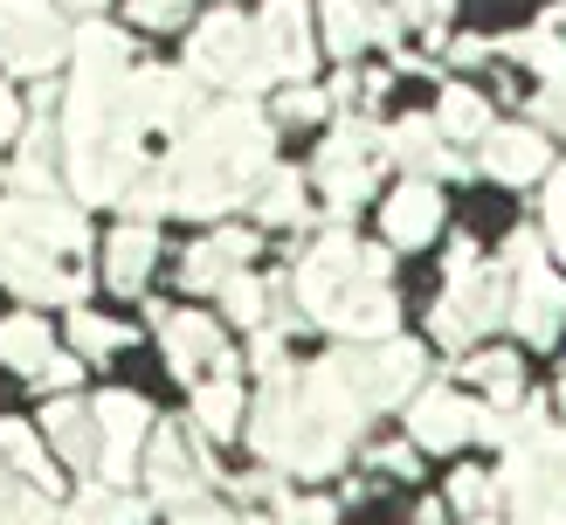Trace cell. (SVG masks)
<instances>
[{
    "instance_id": "ee69618b",
    "label": "cell",
    "mask_w": 566,
    "mask_h": 525,
    "mask_svg": "<svg viewBox=\"0 0 566 525\" xmlns=\"http://www.w3.org/2000/svg\"><path fill=\"white\" fill-rule=\"evenodd\" d=\"M276 518L283 525H332V505H325V497H283Z\"/></svg>"
},
{
    "instance_id": "cb8c5ba5",
    "label": "cell",
    "mask_w": 566,
    "mask_h": 525,
    "mask_svg": "<svg viewBox=\"0 0 566 525\" xmlns=\"http://www.w3.org/2000/svg\"><path fill=\"white\" fill-rule=\"evenodd\" d=\"M42 435H49V450L63 456V463L97 470V408H83V401H70V395H49Z\"/></svg>"
},
{
    "instance_id": "5bb4252c",
    "label": "cell",
    "mask_w": 566,
    "mask_h": 525,
    "mask_svg": "<svg viewBox=\"0 0 566 525\" xmlns=\"http://www.w3.org/2000/svg\"><path fill=\"white\" fill-rule=\"evenodd\" d=\"M153 325H159L166 367H174L187 387L235 374V346H229V332H221L208 312H166V304H153Z\"/></svg>"
},
{
    "instance_id": "836d02e7",
    "label": "cell",
    "mask_w": 566,
    "mask_h": 525,
    "mask_svg": "<svg viewBox=\"0 0 566 525\" xmlns=\"http://www.w3.org/2000/svg\"><path fill=\"white\" fill-rule=\"evenodd\" d=\"M118 208H125V214H138L146 229H153L159 214H174V180H166V166H159V159H153L146 174H138V180L125 187V201H118Z\"/></svg>"
},
{
    "instance_id": "7c38bea8",
    "label": "cell",
    "mask_w": 566,
    "mask_h": 525,
    "mask_svg": "<svg viewBox=\"0 0 566 525\" xmlns=\"http://www.w3.org/2000/svg\"><path fill=\"white\" fill-rule=\"evenodd\" d=\"M70 55V28L55 0H0V63L8 76H49Z\"/></svg>"
},
{
    "instance_id": "8992f818",
    "label": "cell",
    "mask_w": 566,
    "mask_h": 525,
    "mask_svg": "<svg viewBox=\"0 0 566 525\" xmlns=\"http://www.w3.org/2000/svg\"><path fill=\"white\" fill-rule=\"evenodd\" d=\"M504 318H512V270H504V256L484 263V256H476V242L457 235V242H449V291L436 297L429 332L449 353H470L476 332H491Z\"/></svg>"
},
{
    "instance_id": "f1b7e54d",
    "label": "cell",
    "mask_w": 566,
    "mask_h": 525,
    "mask_svg": "<svg viewBox=\"0 0 566 525\" xmlns=\"http://www.w3.org/2000/svg\"><path fill=\"white\" fill-rule=\"evenodd\" d=\"M318 21H325V49L338 55V63L374 42V8H366V0H325Z\"/></svg>"
},
{
    "instance_id": "3957f363",
    "label": "cell",
    "mask_w": 566,
    "mask_h": 525,
    "mask_svg": "<svg viewBox=\"0 0 566 525\" xmlns=\"http://www.w3.org/2000/svg\"><path fill=\"white\" fill-rule=\"evenodd\" d=\"M276 138H270V118L249 97H229V104H208L201 118H193L174 153H166V180H174V214H229L242 201H256V187L270 180V159Z\"/></svg>"
},
{
    "instance_id": "603a6c76",
    "label": "cell",
    "mask_w": 566,
    "mask_h": 525,
    "mask_svg": "<svg viewBox=\"0 0 566 525\" xmlns=\"http://www.w3.org/2000/svg\"><path fill=\"white\" fill-rule=\"evenodd\" d=\"M153 263H159V235L146 229V221H125V229H111V242H104V284L118 291V297H138V291H146Z\"/></svg>"
},
{
    "instance_id": "7bdbcfd3",
    "label": "cell",
    "mask_w": 566,
    "mask_h": 525,
    "mask_svg": "<svg viewBox=\"0 0 566 525\" xmlns=\"http://www.w3.org/2000/svg\"><path fill=\"white\" fill-rule=\"evenodd\" d=\"M532 118H539L546 132H559V138H566V83H546V91L532 97Z\"/></svg>"
},
{
    "instance_id": "30bf717a",
    "label": "cell",
    "mask_w": 566,
    "mask_h": 525,
    "mask_svg": "<svg viewBox=\"0 0 566 525\" xmlns=\"http://www.w3.org/2000/svg\"><path fill=\"white\" fill-rule=\"evenodd\" d=\"M0 249H35V256H83L91 249V221L83 201L63 193H0Z\"/></svg>"
},
{
    "instance_id": "816d5d0a",
    "label": "cell",
    "mask_w": 566,
    "mask_h": 525,
    "mask_svg": "<svg viewBox=\"0 0 566 525\" xmlns=\"http://www.w3.org/2000/svg\"><path fill=\"white\" fill-rule=\"evenodd\" d=\"M235 525H283L276 512H249V518H235Z\"/></svg>"
},
{
    "instance_id": "e575fe53",
    "label": "cell",
    "mask_w": 566,
    "mask_h": 525,
    "mask_svg": "<svg viewBox=\"0 0 566 525\" xmlns=\"http://www.w3.org/2000/svg\"><path fill=\"white\" fill-rule=\"evenodd\" d=\"M70 339H76V359H104V353H118V346H132V332L125 325H111V318H97V312H70Z\"/></svg>"
},
{
    "instance_id": "484cf974",
    "label": "cell",
    "mask_w": 566,
    "mask_h": 525,
    "mask_svg": "<svg viewBox=\"0 0 566 525\" xmlns=\"http://www.w3.org/2000/svg\"><path fill=\"white\" fill-rule=\"evenodd\" d=\"M0 463L14 470L21 484H35V491H55V463H49V435L35 422H0Z\"/></svg>"
},
{
    "instance_id": "681fc988",
    "label": "cell",
    "mask_w": 566,
    "mask_h": 525,
    "mask_svg": "<svg viewBox=\"0 0 566 525\" xmlns=\"http://www.w3.org/2000/svg\"><path fill=\"white\" fill-rule=\"evenodd\" d=\"M449 55H457V63H484V55H491V42H476V35H463V42H449Z\"/></svg>"
},
{
    "instance_id": "e0dca14e",
    "label": "cell",
    "mask_w": 566,
    "mask_h": 525,
    "mask_svg": "<svg viewBox=\"0 0 566 525\" xmlns=\"http://www.w3.org/2000/svg\"><path fill=\"white\" fill-rule=\"evenodd\" d=\"M408 442L415 450H436V456L476 442V401H463L457 387H421L408 401Z\"/></svg>"
},
{
    "instance_id": "4316f807",
    "label": "cell",
    "mask_w": 566,
    "mask_h": 525,
    "mask_svg": "<svg viewBox=\"0 0 566 525\" xmlns=\"http://www.w3.org/2000/svg\"><path fill=\"white\" fill-rule=\"evenodd\" d=\"M242 422H249V408H242V380H235V374H221V380H201V387H193V429H201V435L229 442Z\"/></svg>"
},
{
    "instance_id": "9f6ffc18",
    "label": "cell",
    "mask_w": 566,
    "mask_h": 525,
    "mask_svg": "<svg viewBox=\"0 0 566 525\" xmlns=\"http://www.w3.org/2000/svg\"><path fill=\"white\" fill-rule=\"evenodd\" d=\"M559 256H566V242H559Z\"/></svg>"
},
{
    "instance_id": "8fae6325",
    "label": "cell",
    "mask_w": 566,
    "mask_h": 525,
    "mask_svg": "<svg viewBox=\"0 0 566 525\" xmlns=\"http://www.w3.org/2000/svg\"><path fill=\"white\" fill-rule=\"evenodd\" d=\"M97 408V484L132 491V477L146 470V442H153V408L132 395V387H111L91 401Z\"/></svg>"
},
{
    "instance_id": "bcb514c9",
    "label": "cell",
    "mask_w": 566,
    "mask_h": 525,
    "mask_svg": "<svg viewBox=\"0 0 566 525\" xmlns=\"http://www.w3.org/2000/svg\"><path fill=\"white\" fill-rule=\"evenodd\" d=\"M415 442H380V450H374V470H387V477H408V470H415Z\"/></svg>"
},
{
    "instance_id": "ba28073f",
    "label": "cell",
    "mask_w": 566,
    "mask_h": 525,
    "mask_svg": "<svg viewBox=\"0 0 566 525\" xmlns=\"http://www.w3.org/2000/svg\"><path fill=\"white\" fill-rule=\"evenodd\" d=\"M187 70L201 83H221L229 97H249L270 83V63H263V42H256V21H242L235 8L208 14L193 28V49H187Z\"/></svg>"
},
{
    "instance_id": "2e32d148",
    "label": "cell",
    "mask_w": 566,
    "mask_h": 525,
    "mask_svg": "<svg viewBox=\"0 0 566 525\" xmlns=\"http://www.w3.org/2000/svg\"><path fill=\"white\" fill-rule=\"evenodd\" d=\"M256 42H263L270 76H283V83H304L311 63H318V42H311V8H304V0H263Z\"/></svg>"
},
{
    "instance_id": "db71d44e",
    "label": "cell",
    "mask_w": 566,
    "mask_h": 525,
    "mask_svg": "<svg viewBox=\"0 0 566 525\" xmlns=\"http://www.w3.org/2000/svg\"><path fill=\"white\" fill-rule=\"evenodd\" d=\"M553 408H559V414H566V380H559V395H553Z\"/></svg>"
},
{
    "instance_id": "11a10c76",
    "label": "cell",
    "mask_w": 566,
    "mask_h": 525,
    "mask_svg": "<svg viewBox=\"0 0 566 525\" xmlns=\"http://www.w3.org/2000/svg\"><path fill=\"white\" fill-rule=\"evenodd\" d=\"M470 525H504V518H497V512H491V518H470Z\"/></svg>"
},
{
    "instance_id": "60d3db41",
    "label": "cell",
    "mask_w": 566,
    "mask_h": 525,
    "mask_svg": "<svg viewBox=\"0 0 566 525\" xmlns=\"http://www.w3.org/2000/svg\"><path fill=\"white\" fill-rule=\"evenodd\" d=\"M76 380H83V359L76 353H49V367L35 374V387H49V395H70Z\"/></svg>"
},
{
    "instance_id": "83f0119b",
    "label": "cell",
    "mask_w": 566,
    "mask_h": 525,
    "mask_svg": "<svg viewBox=\"0 0 566 525\" xmlns=\"http://www.w3.org/2000/svg\"><path fill=\"white\" fill-rule=\"evenodd\" d=\"M463 380L484 387L491 408H518V401H525V367H518V353H470V359H463Z\"/></svg>"
},
{
    "instance_id": "8d00e7d4",
    "label": "cell",
    "mask_w": 566,
    "mask_h": 525,
    "mask_svg": "<svg viewBox=\"0 0 566 525\" xmlns=\"http://www.w3.org/2000/svg\"><path fill=\"white\" fill-rule=\"evenodd\" d=\"M449 505H457L463 518H491L497 512V477H484V470H457V477H449Z\"/></svg>"
},
{
    "instance_id": "ffe728a7",
    "label": "cell",
    "mask_w": 566,
    "mask_h": 525,
    "mask_svg": "<svg viewBox=\"0 0 566 525\" xmlns=\"http://www.w3.org/2000/svg\"><path fill=\"white\" fill-rule=\"evenodd\" d=\"M63 138H55L49 111H35V125L21 132V153L8 159V193H63Z\"/></svg>"
},
{
    "instance_id": "1f68e13d",
    "label": "cell",
    "mask_w": 566,
    "mask_h": 525,
    "mask_svg": "<svg viewBox=\"0 0 566 525\" xmlns=\"http://www.w3.org/2000/svg\"><path fill=\"white\" fill-rule=\"evenodd\" d=\"M49 325L35 318V312H21V318H0V359L8 367H21V374H42L49 367Z\"/></svg>"
},
{
    "instance_id": "ac0fdd59",
    "label": "cell",
    "mask_w": 566,
    "mask_h": 525,
    "mask_svg": "<svg viewBox=\"0 0 566 525\" xmlns=\"http://www.w3.org/2000/svg\"><path fill=\"white\" fill-rule=\"evenodd\" d=\"M436 229H442V193H436V180L394 187V201L380 208V235H387V249H421V242H436Z\"/></svg>"
},
{
    "instance_id": "f35d334b",
    "label": "cell",
    "mask_w": 566,
    "mask_h": 525,
    "mask_svg": "<svg viewBox=\"0 0 566 525\" xmlns=\"http://www.w3.org/2000/svg\"><path fill=\"white\" fill-rule=\"evenodd\" d=\"M325 104H332V97H318L311 83H291V91L276 97V118H283V125H318V118H325Z\"/></svg>"
},
{
    "instance_id": "c3c4849f",
    "label": "cell",
    "mask_w": 566,
    "mask_h": 525,
    "mask_svg": "<svg viewBox=\"0 0 566 525\" xmlns=\"http://www.w3.org/2000/svg\"><path fill=\"white\" fill-rule=\"evenodd\" d=\"M14 132H21V97L8 91V83H0V146H8Z\"/></svg>"
},
{
    "instance_id": "7dc6e473",
    "label": "cell",
    "mask_w": 566,
    "mask_h": 525,
    "mask_svg": "<svg viewBox=\"0 0 566 525\" xmlns=\"http://www.w3.org/2000/svg\"><path fill=\"white\" fill-rule=\"evenodd\" d=\"M174 525H235V518L221 512L214 497H193V505H180V512H174Z\"/></svg>"
},
{
    "instance_id": "5b68a950",
    "label": "cell",
    "mask_w": 566,
    "mask_h": 525,
    "mask_svg": "<svg viewBox=\"0 0 566 525\" xmlns=\"http://www.w3.org/2000/svg\"><path fill=\"white\" fill-rule=\"evenodd\" d=\"M497 505L512 525H566V435L546 401L504 408V470Z\"/></svg>"
},
{
    "instance_id": "7402d4cb",
    "label": "cell",
    "mask_w": 566,
    "mask_h": 525,
    "mask_svg": "<svg viewBox=\"0 0 566 525\" xmlns=\"http://www.w3.org/2000/svg\"><path fill=\"white\" fill-rule=\"evenodd\" d=\"M387 159L408 166L415 180H436V174H463V159H449V138L436 118H401L387 125Z\"/></svg>"
},
{
    "instance_id": "52a82bcc",
    "label": "cell",
    "mask_w": 566,
    "mask_h": 525,
    "mask_svg": "<svg viewBox=\"0 0 566 525\" xmlns=\"http://www.w3.org/2000/svg\"><path fill=\"white\" fill-rule=\"evenodd\" d=\"M504 270H512V325L525 346H559L566 332V276L546 263V235L518 229L504 235Z\"/></svg>"
},
{
    "instance_id": "f546056e",
    "label": "cell",
    "mask_w": 566,
    "mask_h": 525,
    "mask_svg": "<svg viewBox=\"0 0 566 525\" xmlns=\"http://www.w3.org/2000/svg\"><path fill=\"white\" fill-rule=\"evenodd\" d=\"M436 125H442V138H491V104H484V91L449 83V91L436 97Z\"/></svg>"
},
{
    "instance_id": "d590c367",
    "label": "cell",
    "mask_w": 566,
    "mask_h": 525,
    "mask_svg": "<svg viewBox=\"0 0 566 525\" xmlns=\"http://www.w3.org/2000/svg\"><path fill=\"white\" fill-rule=\"evenodd\" d=\"M221 304H229L235 325H256L263 332V318H270V284H263V276H249V270H235L229 284H221Z\"/></svg>"
},
{
    "instance_id": "44dd1931",
    "label": "cell",
    "mask_w": 566,
    "mask_h": 525,
    "mask_svg": "<svg viewBox=\"0 0 566 525\" xmlns=\"http://www.w3.org/2000/svg\"><path fill=\"white\" fill-rule=\"evenodd\" d=\"M249 256H256V235H249V229H214L208 242H193L180 256V284L187 291H221Z\"/></svg>"
},
{
    "instance_id": "d6a6232c",
    "label": "cell",
    "mask_w": 566,
    "mask_h": 525,
    "mask_svg": "<svg viewBox=\"0 0 566 525\" xmlns=\"http://www.w3.org/2000/svg\"><path fill=\"white\" fill-rule=\"evenodd\" d=\"M504 55L525 70H539L546 83H566V42H559V28H525V35L504 42Z\"/></svg>"
},
{
    "instance_id": "74e56055",
    "label": "cell",
    "mask_w": 566,
    "mask_h": 525,
    "mask_svg": "<svg viewBox=\"0 0 566 525\" xmlns=\"http://www.w3.org/2000/svg\"><path fill=\"white\" fill-rule=\"evenodd\" d=\"M0 525H63V512L49 505V491H35V484H21V491H14V505L0 512Z\"/></svg>"
},
{
    "instance_id": "9c48e42d",
    "label": "cell",
    "mask_w": 566,
    "mask_h": 525,
    "mask_svg": "<svg viewBox=\"0 0 566 525\" xmlns=\"http://www.w3.org/2000/svg\"><path fill=\"white\" fill-rule=\"evenodd\" d=\"M380 166H387V132H374L366 118H338L325 132L318 159H311V187H318L325 201L346 214V208H359L366 193H374Z\"/></svg>"
},
{
    "instance_id": "f6af8a7d",
    "label": "cell",
    "mask_w": 566,
    "mask_h": 525,
    "mask_svg": "<svg viewBox=\"0 0 566 525\" xmlns=\"http://www.w3.org/2000/svg\"><path fill=\"white\" fill-rule=\"evenodd\" d=\"M457 0H394V14H401V28H436Z\"/></svg>"
},
{
    "instance_id": "ab89813d",
    "label": "cell",
    "mask_w": 566,
    "mask_h": 525,
    "mask_svg": "<svg viewBox=\"0 0 566 525\" xmlns=\"http://www.w3.org/2000/svg\"><path fill=\"white\" fill-rule=\"evenodd\" d=\"M539 214H546L539 235L559 249V242H566V159H559V174H546V208H539Z\"/></svg>"
},
{
    "instance_id": "b9f144b4",
    "label": "cell",
    "mask_w": 566,
    "mask_h": 525,
    "mask_svg": "<svg viewBox=\"0 0 566 525\" xmlns=\"http://www.w3.org/2000/svg\"><path fill=\"white\" fill-rule=\"evenodd\" d=\"M132 21L138 28H180L187 21V0H132Z\"/></svg>"
},
{
    "instance_id": "4dcf8cb0",
    "label": "cell",
    "mask_w": 566,
    "mask_h": 525,
    "mask_svg": "<svg viewBox=\"0 0 566 525\" xmlns=\"http://www.w3.org/2000/svg\"><path fill=\"white\" fill-rule=\"evenodd\" d=\"M304 174H291V166H270V180L256 187V201H249V208H256L263 221H270V229H297V221H304Z\"/></svg>"
},
{
    "instance_id": "277c9868",
    "label": "cell",
    "mask_w": 566,
    "mask_h": 525,
    "mask_svg": "<svg viewBox=\"0 0 566 525\" xmlns=\"http://www.w3.org/2000/svg\"><path fill=\"white\" fill-rule=\"evenodd\" d=\"M387 263H394V249H366L346 229H332L297 256L291 297L311 325L338 332L346 346H380L401 325V291H394Z\"/></svg>"
},
{
    "instance_id": "d4e9b609",
    "label": "cell",
    "mask_w": 566,
    "mask_h": 525,
    "mask_svg": "<svg viewBox=\"0 0 566 525\" xmlns=\"http://www.w3.org/2000/svg\"><path fill=\"white\" fill-rule=\"evenodd\" d=\"M146 518H153V505L118 484H83L63 505V525H146Z\"/></svg>"
},
{
    "instance_id": "9a60e30c",
    "label": "cell",
    "mask_w": 566,
    "mask_h": 525,
    "mask_svg": "<svg viewBox=\"0 0 566 525\" xmlns=\"http://www.w3.org/2000/svg\"><path fill=\"white\" fill-rule=\"evenodd\" d=\"M132 111H138V125L146 132H187L193 118H201V76L193 70H166V63H138L132 70Z\"/></svg>"
},
{
    "instance_id": "6da1fadb",
    "label": "cell",
    "mask_w": 566,
    "mask_h": 525,
    "mask_svg": "<svg viewBox=\"0 0 566 525\" xmlns=\"http://www.w3.org/2000/svg\"><path fill=\"white\" fill-rule=\"evenodd\" d=\"M421 380H429V359H421L415 339L338 346L311 367L283 359L276 374H263V395L249 408V442L283 477H332L359 442V429L380 408L415 401Z\"/></svg>"
},
{
    "instance_id": "d6986e66",
    "label": "cell",
    "mask_w": 566,
    "mask_h": 525,
    "mask_svg": "<svg viewBox=\"0 0 566 525\" xmlns=\"http://www.w3.org/2000/svg\"><path fill=\"white\" fill-rule=\"evenodd\" d=\"M546 132H532V125H491L484 138V174L504 180V187H532V180H546Z\"/></svg>"
},
{
    "instance_id": "7a4b0ae2",
    "label": "cell",
    "mask_w": 566,
    "mask_h": 525,
    "mask_svg": "<svg viewBox=\"0 0 566 525\" xmlns=\"http://www.w3.org/2000/svg\"><path fill=\"white\" fill-rule=\"evenodd\" d=\"M132 42L111 21H83L70 35V97H63V174L83 208L125 201L146 174V125L132 111Z\"/></svg>"
},
{
    "instance_id": "f5cc1de1",
    "label": "cell",
    "mask_w": 566,
    "mask_h": 525,
    "mask_svg": "<svg viewBox=\"0 0 566 525\" xmlns=\"http://www.w3.org/2000/svg\"><path fill=\"white\" fill-rule=\"evenodd\" d=\"M63 8H76V14H97V8H104V0H63Z\"/></svg>"
},
{
    "instance_id": "4fadbf2b",
    "label": "cell",
    "mask_w": 566,
    "mask_h": 525,
    "mask_svg": "<svg viewBox=\"0 0 566 525\" xmlns=\"http://www.w3.org/2000/svg\"><path fill=\"white\" fill-rule=\"evenodd\" d=\"M146 491L159 497L166 512H180L193 505V497H208L214 484V470H208V450H201V429H180V422H159L153 442H146Z\"/></svg>"
},
{
    "instance_id": "f907efd6",
    "label": "cell",
    "mask_w": 566,
    "mask_h": 525,
    "mask_svg": "<svg viewBox=\"0 0 566 525\" xmlns=\"http://www.w3.org/2000/svg\"><path fill=\"white\" fill-rule=\"evenodd\" d=\"M442 518H449L442 505H421V512H415V525H442Z\"/></svg>"
}]
</instances>
